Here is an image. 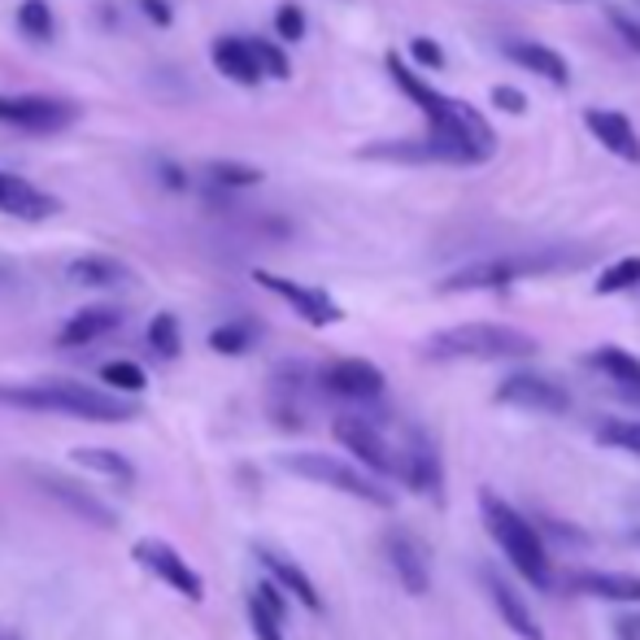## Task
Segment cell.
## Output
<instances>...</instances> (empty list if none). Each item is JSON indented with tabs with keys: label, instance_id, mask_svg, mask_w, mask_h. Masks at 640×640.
Returning a JSON list of instances; mask_svg holds the SVG:
<instances>
[{
	"label": "cell",
	"instance_id": "cell-1",
	"mask_svg": "<svg viewBox=\"0 0 640 640\" xmlns=\"http://www.w3.org/2000/svg\"><path fill=\"white\" fill-rule=\"evenodd\" d=\"M388 74L392 83L419 105L431 123V148H436V161H453V166H480L497 153V136L489 127V118L466 105V101H453L444 92H436L431 83H423L419 74L410 71L397 53H388Z\"/></svg>",
	"mask_w": 640,
	"mask_h": 640
},
{
	"label": "cell",
	"instance_id": "cell-2",
	"mask_svg": "<svg viewBox=\"0 0 640 640\" xmlns=\"http://www.w3.org/2000/svg\"><path fill=\"white\" fill-rule=\"evenodd\" d=\"M0 406L13 410H40V415H71L83 423H132L140 406H132L127 392H101L74 379H49V384H0Z\"/></svg>",
	"mask_w": 640,
	"mask_h": 640
},
{
	"label": "cell",
	"instance_id": "cell-3",
	"mask_svg": "<svg viewBox=\"0 0 640 640\" xmlns=\"http://www.w3.org/2000/svg\"><path fill=\"white\" fill-rule=\"evenodd\" d=\"M480 518L489 527V536L501 545V554L510 558V567L523 579H532V588H549L554 567H549V549L545 536L532 527V518H523L510 501H501L493 489H480Z\"/></svg>",
	"mask_w": 640,
	"mask_h": 640
},
{
	"label": "cell",
	"instance_id": "cell-4",
	"mask_svg": "<svg viewBox=\"0 0 640 640\" xmlns=\"http://www.w3.org/2000/svg\"><path fill=\"white\" fill-rule=\"evenodd\" d=\"M541 349L527 332L505 327V323H462V327H444L436 336H427L423 354L431 361H514V357H532Z\"/></svg>",
	"mask_w": 640,
	"mask_h": 640
},
{
	"label": "cell",
	"instance_id": "cell-5",
	"mask_svg": "<svg viewBox=\"0 0 640 640\" xmlns=\"http://www.w3.org/2000/svg\"><path fill=\"white\" fill-rule=\"evenodd\" d=\"M280 466H284L287 475H296V480H309V484H323V489H332V493H345V497L354 501H366V505H379V510H392V489L384 484V475H375V471H366L361 462H340V458H332V453H314V449H301V453H284L280 458Z\"/></svg>",
	"mask_w": 640,
	"mask_h": 640
},
{
	"label": "cell",
	"instance_id": "cell-6",
	"mask_svg": "<svg viewBox=\"0 0 640 640\" xmlns=\"http://www.w3.org/2000/svg\"><path fill=\"white\" fill-rule=\"evenodd\" d=\"M575 266L567 253H527V258H484L471 262L453 275L440 280V292H489V287H510L527 275H545V271H563Z\"/></svg>",
	"mask_w": 640,
	"mask_h": 640
},
{
	"label": "cell",
	"instance_id": "cell-7",
	"mask_svg": "<svg viewBox=\"0 0 640 640\" xmlns=\"http://www.w3.org/2000/svg\"><path fill=\"white\" fill-rule=\"evenodd\" d=\"M132 558H136L153 579H161L166 588H175L179 597H188V601H201V597H206V579H201V570L188 567L183 554H179L175 545L144 536V541L132 545Z\"/></svg>",
	"mask_w": 640,
	"mask_h": 640
},
{
	"label": "cell",
	"instance_id": "cell-8",
	"mask_svg": "<svg viewBox=\"0 0 640 640\" xmlns=\"http://www.w3.org/2000/svg\"><path fill=\"white\" fill-rule=\"evenodd\" d=\"M497 401L510 410H532V415H567L570 410L567 388L536 370H514L497 388Z\"/></svg>",
	"mask_w": 640,
	"mask_h": 640
},
{
	"label": "cell",
	"instance_id": "cell-9",
	"mask_svg": "<svg viewBox=\"0 0 640 640\" xmlns=\"http://www.w3.org/2000/svg\"><path fill=\"white\" fill-rule=\"evenodd\" d=\"M332 436L354 453L366 471H375V475H401V458L392 453V444L379 436L375 423H366V419H357V415H340V419L332 423Z\"/></svg>",
	"mask_w": 640,
	"mask_h": 640
},
{
	"label": "cell",
	"instance_id": "cell-10",
	"mask_svg": "<svg viewBox=\"0 0 640 640\" xmlns=\"http://www.w3.org/2000/svg\"><path fill=\"white\" fill-rule=\"evenodd\" d=\"M31 484L44 493V497H53L62 510H71L74 518H83V523H92V527H105V532H114L118 527V514L105 505V501L96 497L92 489H83V484H74L66 475H53V471H31Z\"/></svg>",
	"mask_w": 640,
	"mask_h": 640
},
{
	"label": "cell",
	"instance_id": "cell-11",
	"mask_svg": "<svg viewBox=\"0 0 640 640\" xmlns=\"http://www.w3.org/2000/svg\"><path fill=\"white\" fill-rule=\"evenodd\" d=\"M253 280L266 287V292H275L280 301H287L309 327H332V323H340L345 318V309L323 292V287H309V284H296V280H284V275H271V271H253Z\"/></svg>",
	"mask_w": 640,
	"mask_h": 640
},
{
	"label": "cell",
	"instance_id": "cell-12",
	"mask_svg": "<svg viewBox=\"0 0 640 640\" xmlns=\"http://www.w3.org/2000/svg\"><path fill=\"white\" fill-rule=\"evenodd\" d=\"M384 554H388V567L401 579V588L410 597H423L431 588V558H427V545L410 532V527H392L384 536Z\"/></svg>",
	"mask_w": 640,
	"mask_h": 640
},
{
	"label": "cell",
	"instance_id": "cell-13",
	"mask_svg": "<svg viewBox=\"0 0 640 640\" xmlns=\"http://www.w3.org/2000/svg\"><path fill=\"white\" fill-rule=\"evenodd\" d=\"M78 118V109L53 96H0V123L27 132H62Z\"/></svg>",
	"mask_w": 640,
	"mask_h": 640
},
{
	"label": "cell",
	"instance_id": "cell-14",
	"mask_svg": "<svg viewBox=\"0 0 640 640\" xmlns=\"http://www.w3.org/2000/svg\"><path fill=\"white\" fill-rule=\"evenodd\" d=\"M318 379L340 401H379L384 397V370L375 361H366V357H340Z\"/></svg>",
	"mask_w": 640,
	"mask_h": 640
},
{
	"label": "cell",
	"instance_id": "cell-15",
	"mask_svg": "<svg viewBox=\"0 0 640 640\" xmlns=\"http://www.w3.org/2000/svg\"><path fill=\"white\" fill-rule=\"evenodd\" d=\"M484 592H489V601H493V610H497V619L514 632L518 640H545V628L536 623V615L527 610V601L510 588V579L497 575L493 567H484Z\"/></svg>",
	"mask_w": 640,
	"mask_h": 640
},
{
	"label": "cell",
	"instance_id": "cell-16",
	"mask_svg": "<svg viewBox=\"0 0 640 640\" xmlns=\"http://www.w3.org/2000/svg\"><path fill=\"white\" fill-rule=\"evenodd\" d=\"M253 558L262 563V570L284 588L287 597H296L305 610H314V615H323V597H318V588H314V579L305 575V567H296L292 558H287L284 549H275V545H253Z\"/></svg>",
	"mask_w": 640,
	"mask_h": 640
},
{
	"label": "cell",
	"instance_id": "cell-17",
	"mask_svg": "<svg viewBox=\"0 0 640 640\" xmlns=\"http://www.w3.org/2000/svg\"><path fill=\"white\" fill-rule=\"evenodd\" d=\"M0 213H9V218H27V222H40V218L62 213V201L49 197V192H40V188L27 183L22 175L0 170Z\"/></svg>",
	"mask_w": 640,
	"mask_h": 640
},
{
	"label": "cell",
	"instance_id": "cell-18",
	"mask_svg": "<svg viewBox=\"0 0 640 640\" xmlns=\"http://www.w3.org/2000/svg\"><path fill=\"white\" fill-rule=\"evenodd\" d=\"M570 592L615 601V606H640V575L628 570H579L570 575Z\"/></svg>",
	"mask_w": 640,
	"mask_h": 640
},
{
	"label": "cell",
	"instance_id": "cell-19",
	"mask_svg": "<svg viewBox=\"0 0 640 640\" xmlns=\"http://www.w3.org/2000/svg\"><path fill=\"white\" fill-rule=\"evenodd\" d=\"M401 480H406L415 493L440 497V458H436V444L427 440L423 431H415V436H410V444H406V458H401Z\"/></svg>",
	"mask_w": 640,
	"mask_h": 640
},
{
	"label": "cell",
	"instance_id": "cell-20",
	"mask_svg": "<svg viewBox=\"0 0 640 640\" xmlns=\"http://www.w3.org/2000/svg\"><path fill=\"white\" fill-rule=\"evenodd\" d=\"M584 127L606 144L615 157H623V161H640L637 132H632V123H628L619 109H588V114H584Z\"/></svg>",
	"mask_w": 640,
	"mask_h": 640
},
{
	"label": "cell",
	"instance_id": "cell-21",
	"mask_svg": "<svg viewBox=\"0 0 640 640\" xmlns=\"http://www.w3.org/2000/svg\"><path fill=\"white\" fill-rule=\"evenodd\" d=\"M505 57H510L514 66H523V71L549 78L554 87H567L570 83L567 57H563V53H554V49H545V44H532V40H505Z\"/></svg>",
	"mask_w": 640,
	"mask_h": 640
},
{
	"label": "cell",
	"instance_id": "cell-22",
	"mask_svg": "<svg viewBox=\"0 0 640 640\" xmlns=\"http://www.w3.org/2000/svg\"><path fill=\"white\" fill-rule=\"evenodd\" d=\"M213 66L218 74H227L231 83H244V87H253L258 78H266L262 66H258V53H253V44L249 40H235V35H222V40H213Z\"/></svg>",
	"mask_w": 640,
	"mask_h": 640
},
{
	"label": "cell",
	"instance_id": "cell-23",
	"mask_svg": "<svg viewBox=\"0 0 640 640\" xmlns=\"http://www.w3.org/2000/svg\"><path fill=\"white\" fill-rule=\"evenodd\" d=\"M123 323V314L114 309V305H87V309H78L71 323L62 327V345L66 349H83V345H96L101 336H109L114 327Z\"/></svg>",
	"mask_w": 640,
	"mask_h": 640
},
{
	"label": "cell",
	"instance_id": "cell-24",
	"mask_svg": "<svg viewBox=\"0 0 640 640\" xmlns=\"http://www.w3.org/2000/svg\"><path fill=\"white\" fill-rule=\"evenodd\" d=\"M66 280L74 287H118L132 284V266H123L118 258H74L66 266Z\"/></svg>",
	"mask_w": 640,
	"mask_h": 640
},
{
	"label": "cell",
	"instance_id": "cell-25",
	"mask_svg": "<svg viewBox=\"0 0 640 640\" xmlns=\"http://www.w3.org/2000/svg\"><path fill=\"white\" fill-rule=\"evenodd\" d=\"M74 466H83V471H92V475H105V480H114V484H136V462L132 458H123L118 449H74L71 453Z\"/></svg>",
	"mask_w": 640,
	"mask_h": 640
},
{
	"label": "cell",
	"instance_id": "cell-26",
	"mask_svg": "<svg viewBox=\"0 0 640 640\" xmlns=\"http://www.w3.org/2000/svg\"><path fill=\"white\" fill-rule=\"evenodd\" d=\"M588 361L615 384V388H628V384H640V357L628 354V349H619V345H601V349H592Z\"/></svg>",
	"mask_w": 640,
	"mask_h": 640
},
{
	"label": "cell",
	"instance_id": "cell-27",
	"mask_svg": "<svg viewBox=\"0 0 640 640\" xmlns=\"http://www.w3.org/2000/svg\"><path fill=\"white\" fill-rule=\"evenodd\" d=\"M101 384L114 388V392L140 397L144 388H148V375H144L140 361H105V366H101Z\"/></svg>",
	"mask_w": 640,
	"mask_h": 640
},
{
	"label": "cell",
	"instance_id": "cell-28",
	"mask_svg": "<svg viewBox=\"0 0 640 640\" xmlns=\"http://www.w3.org/2000/svg\"><path fill=\"white\" fill-rule=\"evenodd\" d=\"M253 340H258V332H253V323H222V327H213L210 332V349L222 357H240L253 349Z\"/></svg>",
	"mask_w": 640,
	"mask_h": 640
},
{
	"label": "cell",
	"instance_id": "cell-29",
	"mask_svg": "<svg viewBox=\"0 0 640 640\" xmlns=\"http://www.w3.org/2000/svg\"><path fill=\"white\" fill-rule=\"evenodd\" d=\"M249 628H253V637L258 640H284V615L253 588V597H249Z\"/></svg>",
	"mask_w": 640,
	"mask_h": 640
},
{
	"label": "cell",
	"instance_id": "cell-30",
	"mask_svg": "<svg viewBox=\"0 0 640 640\" xmlns=\"http://www.w3.org/2000/svg\"><path fill=\"white\" fill-rule=\"evenodd\" d=\"M18 27L27 31V40L49 44L53 40V9H49V0H22L18 4Z\"/></svg>",
	"mask_w": 640,
	"mask_h": 640
},
{
	"label": "cell",
	"instance_id": "cell-31",
	"mask_svg": "<svg viewBox=\"0 0 640 640\" xmlns=\"http://www.w3.org/2000/svg\"><path fill=\"white\" fill-rule=\"evenodd\" d=\"M148 345L157 357H179L183 354V332H179V318L175 314H157L148 323Z\"/></svg>",
	"mask_w": 640,
	"mask_h": 640
},
{
	"label": "cell",
	"instance_id": "cell-32",
	"mask_svg": "<svg viewBox=\"0 0 640 640\" xmlns=\"http://www.w3.org/2000/svg\"><path fill=\"white\" fill-rule=\"evenodd\" d=\"M597 440L640 458V419H606V423H597Z\"/></svg>",
	"mask_w": 640,
	"mask_h": 640
},
{
	"label": "cell",
	"instance_id": "cell-33",
	"mask_svg": "<svg viewBox=\"0 0 640 640\" xmlns=\"http://www.w3.org/2000/svg\"><path fill=\"white\" fill-rule=\"evenodd\" d=\"M206 179H213L218 188H258V183H262V170H258V166H244V161H210V166H206Z\"/></svg>",
	"mask_w": 640,
	"mask_h": 640
},
{
	"label": "cell",
	"instance_id": "cell-34",
	"mask_svg": "<svg viewBox=\"0 0 640 640\" xmlns=\"http://www.w3.org/2000/svg\"><path fill=\"white\" fill-rule=\"evenodd\" d=\"M640 284V258H619L615 266L601 271L597 280V296H615V292H628Z\"/></svg>",
	"mask_w": 640,
	"mask_h": 640
},
{
	"label": "cell",
	"instance_id": "cell-35",
	"mask_svg": "<svg viewBox=\"0 0 640 640\" xmlns=\"http://www.w3.org/2000/svg\"><path fill=\"white\" fill-rule=\"evenodd\" d=\"M253 44V53H258V66L262 74H271V78H287L292 66H287V53L280 44H271V40H249Z\"/></svg>",
	"mask_w": 640,
	"mask_h": 640
},
{
	"label": "cell",
	"instance_id": "cell-36",
	"mask_svg": "<svg viewBox=\"0 0 640 640\" xmlns=\"http://www.w3.org/2000/svg\"><path fill=\"white\" fill-rule=\"evenodd\" d=\"M275 31H280V40H287V44L305 40V13H301V4H280V13H275Z\"/></svg>",
	"mask_w": 640,
	"mask_h": 640
},
{
	"label": "cell",
	"instance_id": "cell-37",
	"mask_svg": "<svg viewBox=\"0 0 640 640\" xmlns=\"http://www.w3.org/2000/svg\"><path fill=\"white\" fill-rule=\"evenodd\" d=\"M410 57H415L419 66H427V71H444V49H440L436 40H427V35L410 40Z\"/></svg>",
	"mask_w": 640,
	"mask_h": 640
},
{
	"label": "cell",
	"instance_id": "cell-38",
	"mask_svg": "<svg viewBox=\"0 0 640 640\" xmlns=\"http://www.w3.org/2000/svg\"><path fill=\"white\" fill-rule=\"evenodd\" d=\"M493 105L505 109V114H514V118L527 114V96H523L518 87H510V83H497V87H493Z\"/></svg>",
	"mask_w": 640,
	"mask_h": 640
},
{
	"label": "cell",
	"instance_id": "cell-39",
	"mask_svg": "<svg viewBox=\"0 0 640 640\" xmlns=\"http://www.w3.org/2000/svg\"><path fill=\"white\" fill-rule=\"evenodd\" d=\"M610 27L623 35V44H628V49H637V53H640V22L632 18V13H623V9H610Z\"/></svg>",
	"mask_w": 640,
	"mask_h": 640
},
{
	"label": "cell",
	"instance_id": "cell-40",
	"mask_svg": "<svg viewBox=\"0 0 640 640\" xmlns=\"http://www.w3.org/2000/svg\"><path fill=\"white\" fill-rule=\"evenodd\" d=\"M140 9H144V13H148V22H157V27H166V22L175 18L170 0H140Z\"/></svg>",
	"mask_w": 640,
	"mask_h": 640
},
{
	"label": "cell",
	"instance_id": "cell-41",
	"mask_svg": "<svg viewBox=\"0 0 640 640\" xmlns=\"http://www.w3.org/2000/svg\"><path fill=\"white\" fill-rule=\"evenodd\" d=\"M615 632H619V640H640V610L637 615H623V619L615 623Z\"/></svg>",
	"mask_w": 640,
	"mask_h": 640
},
{
	"label": "cell",
	"instance_id": "cell-42",
	"mask_svg": "<svg viewBox=\"0 0 640 640\" xmlns=\"http://www.w3.org/2000/svg\"><path fill=\"white\" fill-rule=\"evenodd\" d=\"M161 179H166L170 188H183V175H179V166H161Z\"/></svg>",
	"mask_w": 640,
	"mask_h": 640
},
{
	"label": "cell",
	"instance_id": "cell-43",
	"mask_svg": "<svg viewBox=\"0 0 640 640\" xmlns=\"http://www.w3.org/2000/svg\"><path fill=\"white\" fill-rule=\"evenodd\" d=\"M0 640H22V632H13V628H0Z\"/></svg>",
	"mask_w": 640,
	"mask_h": 640
},
{
	"label": "cell",
	"instance_id": "cell-44",
	"mask_svg": "<svg viewBox=\"0 0 640 640\" xmlns=\"http://www.w3.org/2000/svg\"><path fill=\"white\" fill-rule=\"evenodd\" d=\"M637 545H640V527H637Z\"/></svg>",
	"mask_w": 640,
	"mask_h": 640
},
{
	"label": "cell",
	"instance_id": "cell-45",
	"mask_svg": "<svg viewBox=\"0 0 640 640\" xmlns=\"http://www.w3.org/2000/svg\"><path fill=\"white\" fill-rule=\"evenodd\" d=\"M637 4H640V0H637Z\"/></svg>",
	"mask_w": 640,
	"mask_h": 640
}]
</instances>
